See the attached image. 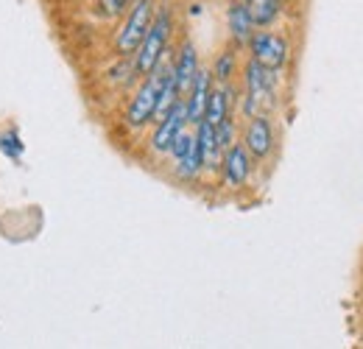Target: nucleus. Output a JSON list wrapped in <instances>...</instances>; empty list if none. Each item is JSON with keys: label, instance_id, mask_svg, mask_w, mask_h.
I'll use <instances>...</instances> for the list:
<instances>
[{"label": "nucleus", "instance_id": "1", "mask_svg": "<svg viewBox=\"0 0 363 349\" xmlns=\"http://www.w3.org/2000/svg\"><path fill=\"white\" fill-rule=\"evenodd\" d=\"M168 40H171V9L162 6V9L154 14V20H151V26H148V31H145V37H143V43H140V48L135 50L137 76H148V73L162 62Z\"/></svg>", "mask_w": 363, "mask_h": 349}, {"label": "nucleus", "instance_id": "2", "mask_svg": "<svg viewBox=\"0 0 363 349\" xmlns=\"http://www.w3.org/2000/svg\"><path fill=\"white\" fill-rule=\"evenodd\" d=\"M277 70L263 67L257 59H249L246 65V101H243V112L249 118L255 115H269L274 106V95H277Z\"/></svg>", "mask_w": 363, "mask_h": 349}, {"label": "nucleus", "instance_id": "3", "mask_svg": "<svg viewBox=\"0 0 363 349\" xmlns=\"http://www.w3.org/2000/svg\"><path fill=\"white\" fill-rule=\"evenodd\" d=\"M174 67H168V65H157L148 76H145V82L140 84V89L135 92V98H132V104H129V109H126V123L129 126H145L148 121H154V109H157V98H160V89L165 84V79H168V73H171Z\"/></svg>", "mask_w": 363, "mask_h": 349}, {"label": "nucleus", "instance_id": "4", "mask_svg": "<svg viewBox=\"0 0 363 349\" xmlns=\"http://www.w3.org/2000/svg\"><path fill=\"white\" fill-rule=\"evenodd\" d=\"M151 20H154V0H135L129 6V14H126L123 28L115 37V50L121 56H135V50L143 43Z\"/></svg>", "mask_w": 363, "mask_h": 349}, {"label": "nucleus", "instance_id": "5", "mask_svg": "<svg viewBox=\"0 0 363 349\" xmlns=\"http://www.w3.org/2000/svg\"><path fill=\"white\" fill-rule=\"evenodd\" d=\"M187 126V109H184V98L174 104V109L157 121V129H154V137H151V148L157 154H168L174 140L179 137L182 131Z\"/></svg>", "mask_w": 363, "mask_h": 349}, {"label": "nucleus", "instance_id": "6", "mask_svg": "<svg viewBox=\"0 0 363 349\" xmlns=\"http://www.w3.org/2000/svg\"><path fill=\"white\" fill-rule=\"evenodd\" d=\"M249 48H252V59H257L269 70H279L288 62V43L277 34H269V31L252 34Z\"/></svg>", "mask_w": 363, "mask_h": 349}, {"label": "nucleus", "instance_id": "7", "mask_svg": "<svg viewBox=\"0 0 363 349\" xmlns=\"http://www.w3.org/2000/svg\"><path fill=\"white\" fill-rule=\"evenodd\" d=\"M249 157L255 160H266L274 148V131H272V121L266 115H255L249 129H246V140H243Z\"/></svg>", "mask_w": 363, "mask_h": 349}, {"label": "nucleus", "instance_id": "8", "mask_svg": "<svg viewBox=\"0 0 363 349\" xmlns=\"http://www.w3.org/2000/svg\"><path fill=\"white\" fill-rule=\"evenodd\" d=\"M210 89H213V73H207V70L199 67L193 84H190V89H187V98H184L187 123H199V121H204V109H207Z\"/></svg>", "mask_w": 363, "mask_h": 349}, {"label": "nucleus", "instance_id": "9", "mask_svg": "<svg viewBox=\"0 0 363 349\" xmlns=\"http://www.w3.org/2000/svg\"><path fill=\"white\" fill-rule=\"evenodd\" d=\"M221 165H224V179H227L229 187H240L249 174H252V160H249V151L243 143H232L224 157H221Z\"/></svg>", "mask_w": 363, "mask_h": 349}, {"label": "nucleus", "instance_id": "10", "mask_svg": "<svg viewBox=\"0 0 363 349\" xmlns=\"http://www.w3.org/2000/svg\"><path fill=\"white\" fill-rule=\"evenodd\" d=\"M196 73H199V56H196V48H193V43H184L179 50V59H177V65H174V82H177L179 95H187V89H190V84H193Z\"/></svg>", "mask_w": 363, "mask_h": 349}, {"label": "nucleus", "instance_id": "11", "mask_svg": "<svg viewBox=\"0 0 363 349\" xmlns=\"http://www.w3.org/2000/svg\"><path fill=\"white\" fill-rule=\"evenodd\" d=\"M196 126H199L196 143H199V151H201V165H204V168H216V165H218V157L224 154V151L218 148L216 126H213L210 121H199Z\"/></svg>", "mask_w": 363, "mask_h": 349}, {"label": "nucleus", "instance_id": "12", "mask_svg": "<svg viewBox=\"0 0 363 349\" xmlns=\"http://www.w3.org/2000/svg\"><path fill=\"white\" fill-rule=\"evenodd\" d=\"M229 31H232V37H235V43H249L252 40V34H255V23H252V17H249V9H246V0H238V3H232L229 6Z\"/></svg>", "mask_w": 363, "mask_h": 349}, {"label": "nucleus", "instance_id": "13", "mask_svg": "<svg viewBox=\"0 0 363 349\" xmlns=\"http://www.w3.org/2000/svg\"><path fill=\"white\" fill-rule=\"evenodd\" d=\"M229 104H232V89L224 82L218 89H210L207 98V109H204V121H210L213 126H218L224 118H229Z\"/></svg>", "mask_w": 363, "mask_h": 349}, {"label": "nucleus", "instance_id": "14", "mask_svg": "<svg viewBox=\"0 0 363 349\" xmlns=\"http://www.w3.org/2000/svg\"><path fill=\"white\" fill-rule=\"evenodd\" d=\"M246 9L255 26H272L279 14V0H246Z\"/></svg>", "mask_w": 363, "mask_h": 349}, {"label": "nucleus", "instance_id": "15", "mask_svg": "<svg viewBox=\"0 0 363 349\" xmlns=\"http://www.w3.org/2000/svg\"><path fill=\"white\" fill-rule=\"evenodd\" d=\"M135 0H95V14L98 17H121L123 11H129V6H132Z\"/></svg>", "mask_w": 363, "mask_h": 349}, {"label": "nucleus", "instance_id": "16", "mask_svg": "<svg viewBox=\"0 0 363 349\" xmlns=\"http://www.w3.org/2000/svg\"><path fill=\"white\" fill-rule=\"evenodd\" d=\"M235 73V53H221V59L216 62V70H213V76L224 84V82H229V76Z\"/></svg>", "mask_w": 363, "mask_h": 349}]
</instances>
